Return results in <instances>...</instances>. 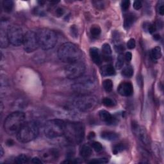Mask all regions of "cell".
Here are the masks:
<instances>
[{
    "label": "cell",
    "instance_id": "1",
    "mask_svg": "<svg viewBox=\"0 0 164 164\" xmlns=\"http://www.w3.org/2000/svg\"><path fill=\"white\" fill-rule=\"evenodd\" d=\"M58 57L61 61L67 63H72L80 61L82 53L78 47L74 44L66 42L59 47Z\"/></svg>",
    "mask_w": 164,
    "mask_h": 164
},
{
    "label": "cell",
    "instance_id": "2",
    "mask_svg": "<svg viewBox=\"0 0 164 164\" xmlns=\"http://www.w3.org/2000/svg\"><path fill=\"white\" fill-rule=\"evenodd\" d=\"M25 123V114L22 112H14L6 118L4 122V129L9 135H17Z\"/></svg>",
    "mask_w": 164,
    "mask_h": 164
},
{
    "label": "cell",
    "instance_id": "3",
    "mask_svg": "<svg viewBox=\"0 0 164 164\" xmlns=\"http://www.w3.org/2000/svg\"><path fill=\"white\" fill-rule=\"evenodd\" d=\"M63 135L70 143L79 144L83 141L85 135L84 126L80 122H67Z\"/></svg>",
    "mask_w": 164,
    "mask_h": 164
},
{
    "label": "cell",
    "instance_id": "4",
    "mask_svg": "<svg viewBox=\"0 0 164 164\" xmlns=\"http://www.w3.org/2000/svg\"><path fill=\"white\" fill-rule=\"evenodd\" d=\"M39 133L38 124L35 121L26 122L17 133V138L20 142L27 143L37 137Z\"/></svg>",
    "mask_w": 164,
    "mask_h": 164
},
{
    "label": "cell",
    "instance_id": "5",
    "mask_svg": "<svg viewBox=\"0 0 164 164\" xmlns=\"http://www.w3.org/2000/svg\"><path fill=\"white\" fill-rule=\"evenodd\" d=\"M39 46L44 50L53 48L57 42V35L49 28L40 29L37 32Z\"/></svg>",
    "mask_w": 164,
    "mask_h": 164
},
{
    "label": "cell",
    "instance_id": "6",
    "mask_svg": "<svg viewBox=\"0 0 164 164\" xmlns=\"http://www.w3.org/2000/svg\"><path fill=\"white\" fill-rule=\"evenodd\" d=\"M66 124L60 119H51L47 121L44 127V133L46 137L55 138L64 135Z\"/></svg>",
    "mask_w": 164,
    "mask_h": 164
},
{
    "label": "cell",
    "instance_id": "7",
    "mask_svg": "<svg viewBox=\"0 0 164 164\" xmlns=\"http://www.w3.org/2000/svg\"><path fill=\"white\" fill-rule=\"evenodd\" d=\"M97 99L90 94H81L74 100L73 105L78 110L88 112L93 110L97 105Z\"/></svg>",
    "mask_w": 164,
    "mask_h": 164
},
{
    "label": "cell",
    "instance_id": "8",
    "mask_svg": "<svg viewBox=\"0 0 164 164\" xmlns=\"http://www.w3.org/2000/svg\"><path fill=\"white\" fill-rule=\"evenodd\" d=\"M72 85V89L81 94H88L95 87V80L92 77H82Z\"/></svg>",
    "mask_w": 164,
    "mask_h": 164
},
{
    "label": "cell",
    "instance_id": "9",
    "mask_svg": "<svg viewBox=\"0 0 164 164\" xmlns=\"http://www.w3.org/2000/svg\"><path fill=\"white\" fill-rule=\"evenodd\" d=\"M85 71V66L81 60L69 63L65 69V74L67 78L71 79H76L82 77Z\"/></svg>",
    "mask_w": 164,
    "mask_h": 164
},
{
    "label": "cell",
    "instance_id": "10",
    "mask_svg": "<svg viewBox=\"0 0 164 164\" xmlns=\"http://www.w3.org/2000/svg\"><path fill=\"white\" fill-rule=\"evenodd\" d=\"M7 35L10 43L12 44L19 46L23 44L25 34L22 28L17 25H12L7 30Z\"/></svg>",
    "mask_w": 164,
    "mask_h": 164
},
{
    "label": "cell",
    "instance_id": "11",
    "mask_svg": "<svg viewBox=\"0 0 164 164\" xmlns=\"http://www.w3.org/2000/svg\"><path fill=\"white\" fill-rule=\"evenodd\" d=\"M24 49L27 53H32L39 47L37 33L34 31H28L25 34L23 39Z\"/></svg>",
    "mask_w": 164,
    "mask_h": 164
},
{
    "label": "cell",
    "instance_id": "12",
    "mask_svg": "<svg viewBox=\"0 0 164 164\" xmlns=\"http://www.w3.org/2000/svg\"><path fill=\"white\" fill-rule=\"evenodd\" d=\"M132 128L137 138L144 144H147L149 142V138L146 129L142 126L138 125L137 122L132 123Z\"/></svg>",
    "mask_w": 164,
    "mask_h": 164
},
{
    "label": "cell",
    "instance_id": "13",
    "mask_svg": "<svg viewBox=\"0 0 164 164\" xmlns=\"http://www.w3.org/2000/svg\"><path fill=\"white\" fill-rule=\"evenodd\" d=\"M117 91L122 96H130L133 93V87L130 82H124L119 84Z\"/></svg>",
    "mask_w": 164,
    "mask_h": 164
},
{
    "label": "cell",
    "instance_id": "14",
    "mask_svg": "<svg viewBox=\"0 0 164 164\" xmlns=\"http://www.w3.org/2000/svg\"><path fill=\"white\" fill-rule=\"evenodd\" d=\"M99 117L103 122L106 123L107 125H112L115 122V119L112 115H111L109 112L103 110L99 112Z\"/></svg>",
    "mask_w": 164,
    "mask_h": 164
},
{
    "label": "cell",
    "instance_id": "15",
    "mask_svg": "<svg viewBox=\"0 0 164 164\" xmlns=\"http://www.w3.org/2000/svg\"><path fill=\"white\" fill-rule=\"evenodd\" d=\"M90 56L93 61L97 65H99L101 63L102 58L101 55L99 53V50L96 47H92L90 49Z\"/></svg>",
    "mask_w": 164,
    "mask_h": 164
},
{
    "label": "cell",
    "instance_id": "16",
    "mask_svg": "<svg viewBox=\"0 0 164 164\" xmlns=\"http://www.w3.org/2000/svg\"><path fill=\"white\" fill-rule=\"evenodd\" d=\"M101 137L104 140L113 141H116V140L118 139L119 135L117 133H115V132L106 131L102 132L101 134Z\"/></svg>",
    "mask_w": 164,
    "mask_h": 164
},
{
    "label": "cell",
    "instance_id": "17",
    "mask_svg": "<svg viewBox=\"0 0 164 164\" xmlns=\"http://www.w3.org/2000/svg\"><path fill=\"white\" fill-rule=\"evenodd\" d=\"M0 43H1V47L2 48H5L10 43L7 35V31H5L3 28H1V34H0Z\"/></svg>",
    "mask_w": 164,
    "mask_h": 164
},
{
    "label": "cell",
    "instance_id": "18",
    "mask_svg": "<svg viewBox=\"0 0 164 164\" xmlns=\"http://www.w3.org/2000/svg\"><path fill=\"white\" fill-rule=\"evenodd\" d=\"M136 20L135 15L133 14H127L125 17V21H124V26L126 29H129L133 25Z\"/></svg>",
    "mask_w": 164,
    "mask_h": 164
},
{
    "label": "cell",
    "instance_id": "19",
    "mask_svg": "<svg viewBox=\"0 0 164 164\" xmlns=\"http://www.w3.org/2000/svg\"><path fill=\"white\" fill-rule=\"evenodd\" d=\"M101 74L103 76H113L115 74V70L112 65H107L101 68Z\"/></svg>",
    "mask_w": 164,
    "mask_h": 164
},
{
    "label": "cell",
    "instance_id": "20",
    "mask_svg": "<svg viewBox=\"0 0 164 164\" xmlns=\"http://www.w3.org/2000/svg\"><path fill=\"white\" fill-rule=\"evenodd\" d=\"M91 147L88 145H83L79 149V154L83 158H89L92 155Z\"/></svg>",
    "mask_w": 164,
    "mask_h": 164
},
{
    "label": "cell",
    "instance_id": "21",
    "mask_svg": "<svg viewBox=\"0 0 164 164\" xmlns=\"http://www.w3.org/2000/svg\"><path fill=\"white\" fill-rule=\"evenodd\" d=\"M151 57L155 60H157L162 57V51L161 48L159 46H157L152 49L151 51Z\"/></svg>",
    "mask_w": 164,
    "mask_h": 164
},
{
    "label": "cell",
    "instance_id": "22",
    "mask_svg": "<svg viewBox=\"0 0 164 164\" xmlns=\"http://www.w3.org/2000/svg\"><path fill=\"white\" fill-rule=\"evenodd\" d=\"M3 7L5 12L7 13H10L13 9L14 2L12 0H5L3 3Z\"/></svg>",
    "mask_w": 164,
    "mask_h": 164
},
{
    "label": "cell",
    "instance_id": "23",
    "mask_svg": "<svg viewBox=\"0 0 164 164\" xmlns=\"http://www.w3.org/2000/svg\"><path fill=\"white\" fill-rule=\"evenodd\" d=\"M123 77L126 78H130L133 75V69L131 66H127L123 68L121 73Z\"/></svg>",
    "mask_w": 164,
    "mask_h": 164
},
{
    "label": "cell",
    "instance_id": "24",
    "mask_svg": "<svg viewBox=\"0 0 164 164\" xmlns=\"http://www.w3.org/2000/svg\"><path fill=\"white\" fill-rule=\"evenodd\" d=\"M143 28L144 29L145 31H148V32H149L150 34H153L157 30V26L155 25H153V24L146 23L144 24Z\"/></svg>",
    "mask_w": 164,
    "mask_h": 164
},
{
    "label": "cell",
    "instance_id": "25",
    "mask_svg": "<svg viewBox=\"0 0 164 164\" xmlns=\"http://www.w3.org/2000/svg\"><path fill=\"white\" fill-rule=\"evenodd\" d=\"M103 88L108 93L111 92L113 89V83L111 79H107L103 82Z\"/></svg>",
    "mask_w": 164,
    "mask_h": 164
},
{
    "label": "cell",
    "instance_id": "26",
    "mask_svg": "<svg viewBox=\"0 0 164 164\" xmlns=\"http://www.w3.org/2000/svg\"><path fill=\"white\" fill-rule=\"evenodd\" d=\"M90 34L93 37H99L101 34V28L97 25L93 26L90 28Z\"/></svg>",
    "mask_w": 164,
    "mask_h": 164
},
{
    "label": "cell",
    "instance_id": "27",
    "mask_svg": "<svg viewBox=\"0 0 164 164\" xmlns=\"http://www.w3.org/2000/svg\"><path fill=\"white\" fill-rule=\"evenodd\" d=\"M125 149H126L125 145L122 144H121V143H120V144H118L115 145L113 147L112 151L115 155H116V154H118L119 153H121V152H122Z\"/></svg>",
    "mask_w": 164,
    "mask_h": 164
},
{
    "label": "cell",
    "instance_id": "28",
    "mask_svg": "<svg viewBox=\"0 0 164 164\" xmlns=\"http://www.w3.org/2000/svg\"><path fill=\"white\" fill-rule=\"evenodd\" d=\"M102 103L106 107H113L115 105V101L114 100L109 98H104L103 99Z\"/></svg>",
    "mask_w": 164,
    "mask_h": 164
},
{
    "label": "cell",
    "instance_id": "29",
    "mask_svg": "<svg viewBox=\"0 0 164 164\" xmlns=\"http://www.w3.org/2000/svg\"><path fill=\"white\" fill-rule=\"evenodd\" d=\"M102 51L103 56H106V57L110 56L112 53V49L109 44H104L102 46Z\"/></svg>",
    "mask_w": 164,
    "mask_h": 164
},
{
    "label": "cell",
    "instance_id": "30",
    "mask_svg": "<svg viewBox=\"0 0 164 164\" xmlns=\"http://www.w3.org/2000/svg\"><path fill=\"white\" fill-rule=\"evenodd\" d=\"M124 63H125V57H123L122 55L120 54L115 63L116 68L117 69H121L124 65Z\"/></svg>",
    "mask_w": 164,
    "mask_h": 164
},
{
    "label": "cell",
    "instance_id": "31",
    "mask_svg": "<svg viewBox=\"0 0 164 164\" xmlns=\"http://www.w3.org/2000/svg\"><path fill=\"white\" fill-rule=\"evenodd\" d=\"M29 159L25 155H20L15 158V162L17 163H26L28 162Z\"/></svg>",
    "mask_w": 164,
    "mask_h": 164
},
{
    "label": "cell",
    "instance_id": "32",
    "mask_svg": "<svg viewBox=\"0 0 164 164\" xmlns=\"http://www.w3.org/2000/svg\"><path fill=\"white\" fill-rule=\"evenodd\" d=\"M157 10L158 14L163 15L164 14V1L163 0L159 1L157 5Z\"/></svg>",
    "mask_w": 164,
    "mask_h": 164
},
{
    "label": "cell",
    "instance_id": "33",
    "mask_svg": "<svg viewBox=\"0 0 164 164\" xmlns=\"http://www.w3.org/2000/svg\"><path fill=\"white\" fill-rule=\"evenodd\" d=\"M92 147H93V149L96 152H100L103 149V146L101 145V144L98 142H94L92 144Z\"/></svg>",
    "mask_w": 164,
    "mask_h": 164
},
{
    "label": "cell",
    "instance_id": "34",
    "mask_svg": "<svg viewBox=\"0 0 164 164\" xmlns=\"http://www.w3.org/2000/svg\"><path fill=\"white\" fill-rule=\"evenodd\" d=\"M130 5V1L129 0H125L122 1L121 3V8L123 11H126L128 9H129Z\"/></svg>",
    "mask_w": 164,
    "mask_h": 164
},
{
    "label": "cell",
    "instance_id": "35",
    "mask_svg": "<svg viewBox=\"0 0 164 164\" xmlns=\"http://www.w3.org/2000/svg\"><path fill=\"white\" fill-rule=\"evenodd\" d=\"M108 162V160L106 158H98L92 160L89 163H106Z\"/></svg>",
    "mask_w": 164,
    "mask_h": 164
},
{
    "label": "cell",
    "instance_id": "36",
    "mask_svg": "<svg viewBox=\"0 0 164 164\" xmlns=\"http://www.w3.org/2000/svg\"><path fill=\"white\" fill-rule=\"evenodd\" d=\"M135 45H136L135 41V39H130L128 41V43H127L128 48L130 49V50H132V49L135 48Z\"/></svg>",
    "mask_w": 164,
    "mask_h": 164
},
{
    "label": "cell",
    "instance_id": "37",
    "mask_svg": "<svg viewBox=\"0 0 164 164\" xmlns=\"http://www.w3.org/2000/svg\"><path fill=\"white\" fill-rule=\"evenodd\" d=\"M133 8L135 10H140L142 7V3L141 1L138 0H136L133 3Z\"/></svg>",
    "mask_w": 164,
    "mask_h": 164
},
{
    "label": "cell",
    "instance_id": "38",
    "mask_svg": "<svg viewBox=\"0 0 164 164\" xmlns=\"http://www.w3.org/2000/svg\"><path fill=\"white\" fill-rule=\"evenodd\" d=\"M115 50L116 52H117L119 53H121L125 50V47L122 44H118L115 46Z\"/></svg>",
    "mask_w": 164,
    "mask_h": 164
},
{
    "label": "cell",
    "instance_id": "39",
    "mask_svg": "<svg viewBox=\"0 0 164 164\" xmlns=\"http://www.w3.org/2000/svg\"><path fill=\"white\" fill-rule=\"evenodd\" d=\"M131 58H132V54L130 53V52H127V53H126V54L125 55V60L127 62H129L131 61Z\"/></svg>",
    "mask_w": 164,
    "mask_h": 164
},
{
    "label": "cell",
    "instance_id": "40",
    "mask_svg": "<svg viewBox=\"0 0 164 164\" xmlns=\"http://www.w3.org/2000/svg\"><path fill=\"white\" fill-rule=\"evenodd\" d=\"M71 34L73 35H74L75 37H78V30L77 28H76V26L74 25H73L71 28Z\"/></svg>",
    "mask_w": 164,
    "mask_h": 164
},
{
    "label": "cell",
    "instance_id": "41",
    "mask_svg": "<svg viewBox=\"0 0 164 164\" xmlns=\"http://www.w3.org/2000/svg\"><path fill=\"white\" fill-rule=\"evenodd\" d=\"M103 1H94L93 3L94 5L98 9H103Z\"/></svg>",
    "mask_w": 164,
    "mask_h": 164
},
{
    "label": "cell",
    "instance_id": "42",
    "mask_svg": "<svg viewBox=\"0 0 164 164\" xmlns=\"http://www.w3.org/2000/svg\"><path fill=\"white\" fill-rule=\"evenodd\" d=\"M64 13V11L62 9V8H58V9H57L56 10V14L57 15V16H61Z\"/></svg>",
    "mask_w": 164,
    "mask_h": 164
},
{
    "label": "cell",
    "instance_id": "43",
    "mask_svg": "<svg viewBox=\"0 0 164 164\" xmlns=\"http://www.w3.org/2000/svg\"><path fill=\"white\" fill-rule=\"evenodd\" d=\"M31 162L34 163H42L41 160L37 157L34 158L32 160H31Z\"/></svg>",
    "mask_w": 164,
    "mask_h": 164
},
{
    "label": "cell",
    "instance_id": "44",
    "mask_svg": "<svg viewBox=\"0 0 164 164\" xmlns=\"http://www.w3.org/2000/svg\"><path fill=\"white\" fill-rule=\"evenodd\" d=\"M160 35L159 34H155L153 35V39L155 40H156V41H159L160 39Z\"/></svg>",
    "mask_w": 164,
    "mask_h": 164
},
{
    "label": "cell",
    "instance_id": "45",
    "mask_svg": "<svg viewBox=\"0 0 164 164\" xmlns=\"http://www.w3.org/2000/svg\"><path fill=\"white\" fill-rule=\"evenodd\" d=\"M14 141H12V140H8V141H7V145L8 146H12L14 144Z\"/></svg>",
    "mask_w": 164,
    "mask_h": 164
},
{
    "label": "cell",
    "instance_id": "46",
    "mask_svg": "<svg viewBox=\"0 0 164 164\" xmlns=\"http://www.w3.org/2000/svg\"><path fill=\"white\" fill-rule=\"evenodd\" d=\"M0 150H1V153H0V157H2L3 155V153H4L3 149V147H1V149H0Z\"/></svg>",
    "mask_w": 164,
    "mask_h": 164
}]
</instances>
